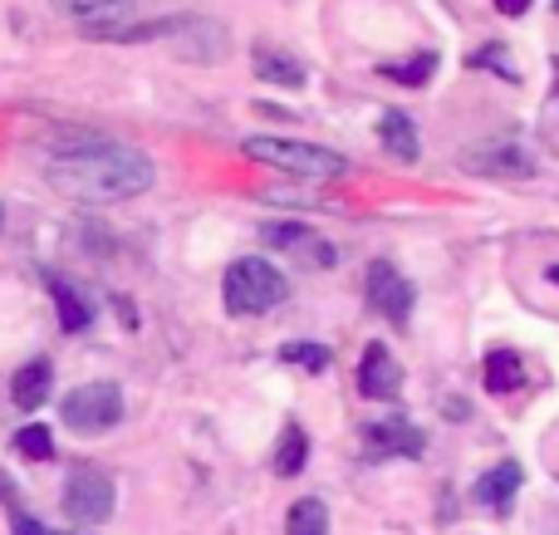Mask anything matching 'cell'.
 Masks as SVG:
<instances>
[{
	"instance_id": "obj_1",
	"label": "cell",
	"mask_w": 559,
	"mask_h": 535,
	"mask_svg": "<svg viewBox=\"0 0 559 535\" xmlns=\"http://www.w3.org/2000/svg\"><path fill=\"white\" fill-rule=\"evenodd\" d=\"M45 177L69 202H128V197L153 187L157 167H153V157L138 153V147L94 138V143H84V147L59 153Z\"/></svg>"
},
{
	"instance_id": "obj_2",
	"label": "cell",
	"mask_w": 559,
	"mask_h": 535,
	"mask_svg": "<svg viewBox=\"0 0 559 535\" xmlns=\"http://www.w3.org/2000/svg\"><path fill=\"white\" fill-rule=\"evenodd\" d=\"M246 157L280 167L289 177H344L348 173L344 153H329L319 143H299V138H246Z\"/></svg>"
},
{
	"instance_id": "obj_3",
	"label": "cell",
	"mask_w": 559,
	"mask_h": 535,
	"mask_svg": "<svg viewBox=\"0 0 559 535\" xmlns=\"http://www.w3.org/2000/svg\"><path fill=\"white\" fill-rule=\"evenodd\" d=\"M222 290H226V310L231 314H265L289 295V281L271 261H261V255H241V261L226 271Z\"/></svg>"
},
{
	"instance_id": "obj_4",
	"label": "cell",
	"mask_w": 559,
	"mask_h": 535,
	"mask_svg": "<svg viewBox=\"0 0 559 535\" xmlns=\"http://www.w3.org/2000/svg\"><path fill=\"white\" fill-rule=\"evenodd\" d=\"M59 413L74 432H108L123 423V393H118V383H79Z\"/></svg>"
},
{
	"instance_id": "obj_5",
	"label": "cell",
	"mask_w": 559,
	"mask_h": 535,
	"mask_svg": "<svg viewBox=\"0 0 559 535\" xmlns=\"http://www.w3.org/2000/svg\"><path fill=\"white\" fill-rule=\"evenodd\" d=\"M114 501H118V491H114V482L104 477V472H94V467H79L74 477H69V487H64V516L69 521H108L114 516Z\"/></svg>"
},
{
	"instance_id": "obj_6",
	"label": "cell",
	"mask_w": 559,
	"mask_h": 535,
	"mask_svg": "<svg viewBox=\"0 0 559 535\" xmlns=\"http://www.w3.org/2000/svg\"><path fill=\"white\" fill-rule=\"evenodd\" d=\"M364 290H368V305H373L378 314H388L393 324H403L407 330V314H413V285L403 281V275L393 271L388 261H373L368 265V275H364Z\"/></svg>"
},
{
	"instance_id": "obj_7",
	"label": "cell",
	"mask_w": 559,
	"mask_h": 535,
	"mask_svg": "<svg viewBox=\"0 0 559 535\" xmlns=\"http://www.w3.org/2000/svg\"><path fill=\"white\" fill-rule=\"evenodd\" d=\"M364 442L373 457H423V448H427L423 428H413V423H403V418L373 423V428L364 432Z\"/></svg>"
},
{
	"instance_id": "obj_8",
	"label": "cell",
	"mask_w": 559,
	"mask_h": 535,
	"mask_svg": "<svg viewBox=\"0 0 559 535\" xmlns=\"http://www.w3.org/2000/svg\"><path fill=\"white\" fill-rule=\"evenodd\" d=\"M167 39L177 45L182 59H202V64H212V59L226 55V29L212 25V20H177V29Z\"/></svg>"
},
{
	"instance_id": "obj_9",
	"label": "cell",
	"mask_w": 559,
	"mask_h": 535,
	"mask_svg": "<svg viewBox=\"0 0 559 535\" xmlns=\"http://www.w3.org/2000/svg\"><path fill=\"white\" fill-rule=\"evenodd\" d=\"M358 389H364L368 399H397V389H403V369H397V359L388 354V344H368L364 349Z\"/></svg>"
},
{
	"instance_id": "obj_10",
	"label": "cell",
	"mask_w": 559,
	"mask_h": 535,
	"mask_svg": "<svg viewBox=\"0 0 559 535\" xmlns=\"http://www.w3.org/2000/svg\"><path fill=\"white\" fill-rule=\"evenodd\" d=\"M69 20H79L84 29H114L133 20V0H55Z\"/></svg>"
},
{
	"instance_id": "obj_11",
	"label": "cell",
	"mask_w": 559,
	"mask_h": 535,
	"mask_svg": "<svg viewBox=\"0 0 559 535\" xmlns=\"http://www.w3.org/2000/svg\"><path fill=\"white\" fill-rule=\"evenodd\" d=\"M49 383H55V364H49V359L20 364V373L10 379V403H15L20 413H35L39 403L49 399Z\"/></svg>"
},
{
	"instance_id": "obj_12",
	"label": "cell",
	"mask_w": 559,
	"mask_h": 535,
	"mask_svg": "<svg viewBox=\"0 0 559 535\" xmlns=\"http://www.w3.org/2000/svg\"><path fill=\"white\" fill-rule=\"evenodd\" d=\"M378 138H383V147L397 157V163H417L423 157V143H417V128L407 114H397V108H388L383 123H378Z\"/></svg>"
},
{
	"instance_id": "obj_13",
	"label": "cell",
	"mask_w": 559,
	"mask_h": 535,
	"mask_svg": "<svg viewBox=\"0 0 559 535\" xmlns=\"http://www.w3.org/2000/svg\"><path fill=\"white\" fill-rule=\"evenodd\" d=\"M251 64H255V74H261L265 84H280V88H299V84H305V64H299L295 55H285V49L261 45L251 55Z\"/></svg>"
},
{
	"instance_id": "obj_14",
	"label": "cell",
	"mask_w": 559,
	"mask_h": 535,
	"mask_svg": "<svg viewBox=\"0 0 559 535\" xmlns=\"http://www.w3.org/2000/svg\"><path fill=\"white\" fill-rule=\"evenodd\" d=\"M481 383H486V393H515L525 383V359L515 349H496V354H486V364H481Z\"/></svg>"
},
{
	"instance_id": "obj_15",
	"label": "cell",
	"mask_w": 559,
	"mask_h": 535,
	"mask_svg": "<svg viewBox=\"0 0 559 535\" xmlns=\"http://www.w3.org/2000/svg\"><path fill=\"white\" fill-rule=\"evenodd\" d=\"M49 295H55V305H59V324H64L69 334H84L88 320H94V310H88L84 295H79L69 281H59V275H49Z\"/></svg>"
},
{
	"instance_id": "obj_16",
	"label": "cell",
	"mask_w": 559,
	"mask_h": 535,
	"mask_svg": "<svg viewBox=\"0 0 559 535\" xmlns=\"http://www.w3.org/2000/svg\"><path fill=\"white\" fill-rule=\"evenodd\" d=\"M521 462H501L496 472H486L481 477V487H476V497L486 501V507H496V511H506L511 507V497H515V487H521Z\"/></svg>"
},
{
	"instance_id": "obj_17",
	"label": "cell",
	"mask_w": 559,
	"mask_h": 535,
	"mask_svg": "<svg viewBox=\"0 0 559 535\" xmlns=\"http://www.w3.org/2000/svg\"><path fill=\"white\" fill-rule=\"evenodd\" d=\"M472 173L491 177H531V157L515 147H491V153H472Z\"/></svg>"
},
{
	"instance_id": "obj_18",
	"label": "cell",
	"mask_w": 559,
	"mask_h": 535,
	"mask_svg": "<svg viewBox=\"0 0 559 535\" xmlns=\"http://www.w3.org/2000/svg\"><path fill=\"white\" fill-rule=\"evenodd\" d=\"M285 535H329V507L319 497L295 501L285 516Z\"/></svg>"
},
{
	"instance_id": "obj_19",
	"label": "cell",
	"mask_w": 559,
	"mask_h": 535,
	"mask_svg": "<svg viewBox=\"0 0 559 535\" xmlns=\"http://www.w3.org/2000/svg\"><path fill=\"white\" fill-rule=\"evenodd\" d=\"M305 457H309V442H305V432L289 423L285 432H280V452H275V472L280 477H295L299 467H305Z\"/></svg>"
},
{
	"instance_id": "obj_20",
	"label": "cell",
	"mask_w": 559,
	"mask_h": 535,
	"mask_svg": "<svg viewBox=\"0 0 559 535\" xmlns=\"http://www.w3.org/2000/svg\"><path fill=\"white\" fill-rule=\"evenodd\" d=\"M432 69H437V55L427 49V55H417V59H407V64H383L378 74L383 79H393V84H407V88H423L427 79H432Z\"/></svg>"
},
{
	"instance_id": "obj_21",
	"label": "cell",
	"mask_w": 559,
	"mask_h": 535,
	"mask_svg": "<svg viewBox=\"0 0 559 535\" xmlns=\"http://www.w3.org/2000/svg\"><path fill=\"white\" fill-rule=\"evenodd\" d=\"M15 452L20 457H29V462H49L55 457V438H49V428H20L15 432Z\"/></svg>"
},
{
	"instance_id": "obj_22",
	"label": "cell",
	"mask_w": 559,
	"mask_h": 535,
	"mask_svg": "<svg viewBox=\"0 0 559 535\" xmlns=\"http://www.w3.org/2000/svg\"><path fill=\"white\" fill-rule=\"evenodd\" d=\"M280 359L299 364V369H309V373H324L329 369V349H324V344H285V349H280Z\"/></svg>"
},
{
	"instance_id": "obj_23",
	"label": "cell",
	"mask_w": 559,
	"mask_h": 535,
	"mask_svg": "<svg viewBox=\"0 0 559 535\" xmlns=\"http://www.w3.org/2000/svg\"><path fill=\"white\" fill-rule=\"evenodd\" d=\"M472 64H476V69H496V74L515 79L511 59H506V45H486V49H481V55H472Z\"/></svg>"
},
{
	"instance_id": "obj_24",
	"label": "cell",
	"mask_w": 559,
	"mask_h": 535,
	"mask_svg": "<svg viewBox=\"0 0 559 535\" xmlns=\"http://www.w3.org/2000/svg\"><path fill=\"white\" fill-rule=\"evenodd\" d=\"M10 526H15V535H49L39 521H29V516H20V511H10Z\"/></svg>"
},
{
	"instance_id": "obj_25",
	"label": "cell",
	"mask_w": 559,
	"mask_h": 535,
	"mask_svg": "<svg viewBox=\"0 0 559 535\" xmlns=\"http://www.w3.org/2000/svg\"><path fill=\"white\" fill-rule=\"evenodd\" d=\"M531 5H535V0H496V10H501V15H525Z\"/></svg>"
},
{
	"instance_id": "obj_26",
	"label": "cell",
	"mask_w": 559,
	"mask_h": 535,
	"mask_svg": "<svg viewBox=\"0 0 559 535\" xmlns=\"http://www.w3.org/2000/svg\"><path fill=\"white\" fill-rule=\"evenodd\" d=\"M550 281H555V285H559V271H550Z\"/></svg>"
},
{
	"instance_id": "obj_27",
	"label": "cell",
	"mask_w": 559,
	"mask_h": 535,
	"mask_svg": "<svg viewBox=\"0 0 559 535\" xmlns=\"http://www.w3.org/2000/svg\"><path fill=\"white\" fill-rule=\"evenodd\" d=\"M555 5H559V0H555Z\"/></svg>"
}]
</instances>
